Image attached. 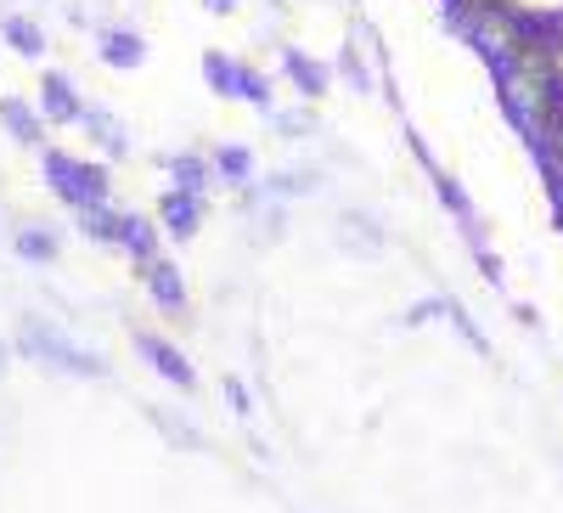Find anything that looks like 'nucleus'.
Instances as JSON below:
<instances>
[{
  "label": "nucleus",
  "mask_w": 563,
  "mask_h": 513,
  "mask_svg": "<svg viewBox=\"0 0 563 513\" xmlns=\"http://www.w3.org/2000/svg\"><path fill=\"white\" fill-rule=\"evenodd\" d=\"M12 350L29 356L34 367L45 372H63V379H108V356L90 350L85 339H74L57 316H40V310H23L18 316V334H12Z\"/></svg>",
  "instance_id": "f257e3e1"
},
{
  "label": "nucleus",
  "mask_w": 563,
  "mask_h": 513,
  "mask_svg": "<svg viewBox=\"0 0 563 513\" xmlns=\"http://www.w3.org/2000/svg\"><path fill=\"white\" fill-rule=\"evenodd\" d=\"M40 175H45V186H52V193H57L74 215H85V209H97V204L113 198V170L97 164V159H74V153H63V148H45V153H40Z\"/></svg>",
  "instance_id": "f03ea898"
},
{
  "label": "nucleus",
  "mask_w": 563,
  "mask_h": 513,
  "mask_svg": "<svg viewBox=\"0 0 563 513\" xmlns=\"http://www.w3.org/2000/svg\"><path fill=\"white\" fill-rule=\"evenodd\" d=\"M203 85L214 90V97H225V102H249V108H260V113L276 108L271 74H260L254 63L220 52V45H209V52H203Z\"/></svg>",
  "instance_id": "7ed1b4c3"
},
{
  "label": "nucleus",
  "mask_w": 563,
  "mask_h": 513,
  "mask_svg": "<svg viewBox=\"0 0 563 513\" xmlns=\"http://www.w3.org/2000/svg\"><path fill=\"white\" fill-rule=\"evenodd\" d=\"M130 339H135V356L147 361L158 379L169 384V390H180V395H198V367L180 356V345L175 339H164V334H153V328H130Z\"/></svg>",
  "instance_id": "20e7f679"
},
{
  "label": "nucleus",
  "mask_w": 563,
  "mask_h": 513,
  "mask_svg": "<svg viewBox=\"0 0 563 513\" xmlns=\"http://www.w3.org/2000/svg\"><path fill=\"white\" fill-rule=\"evenodd\" d=\"M34 108H40L45 124H63V130H68V124H85V108H90V102L79 97V85H74L63 68H45V74H40V90H34Z\"/></svg>",
  "instance_id": "39448f33"
},
{
  "label": "nucleus",
  "mask_w": 563,
  "mask_h": 513,
  "mask_svg": "<svg viewBox=\"0 0 563 513\" xmlns=\"http://www.w3.org/2000/svg\"><path fill=\"white\" fill-rule=\"evenodd\" d=\"M203 215H209V198H192V193L164 186V198L153 209V226H158V238H169V243H192L203 231Z\"/></svg>",
  "instance_id": "423d86ee"
},
{
  "label": "nucleus",
  "mask_w": 563,
  "mask_h": 513,
  "mask_svg": "<svg viewBox=\"0 0 563 513\" xmlns=\"http://www.w3.org/2000/svg\"><path fill=\"white\" fill-rule=\"evenodd\" d=\"M141 276V288H147V299H153V310L158 316H169V321H186V305H192V294H186V276H180V265L175 260H153V265H141L135 271Z\"/></svg>",
  "instance_id": "0eeeda50"
},
{
  "label": "nucleus",
  "mask_w": 563,
  "mask_h": 513,
  "mask_svg": "<svg viewBox=\"0 0 563 513\" xmlns=\"http://www.w3.org/2000/svg\"><path fill=\"white\" fill-rule=\"evenodd\" d=\"M147 52H153V45H147V34H141V29H124V23H102L97 29V57L113 74H135L141 63H147Z\"/></svg>",
  "instance_id": "6e6552de"
},
{
  "label": "nucleus",
  "mask_w": 563,
  "mask_h": 513,
  "mask_svg": "<svg viewBox=\"0 0 563 513\" xmlns=\"http://www.w3.org/2000/svg\"><path fill=\"white\" fill-rule=\"evenodd\" d=\"M0 40H7L18 57H29V63H45V52H52L45 23L34 12H0Z\"/></svg>",
  "instance_id": "1a4fd4ad"
},
{
  "label": "nucleus",
  "mask_w": 563,
  "mask_h": 513,
  "mask_svg": "<svg viewBox=\"0 0 563 513\" xmlns=\"http://www.w3.org/2000/svg\"><path fill=\"white\" fill-rule=\"evenodd\" d=\"M12 254L23 265H57L63 260V238H57V226H45V220H29L12 231Z\"/></svg>",
  "instance_id": "9d476101"
},
{
  "label": "nucleus",
  "mask_w": 563,
  "mask_h": 513,
  "mask_svg": "<svg viewBox=\"0 0 563 513\" xmlns=\"http://www.w3.org/2000/svg\"><path fill=\"white\" fill-rule=\"evenodd\" d=\"M0 130H7L18 148H45V119L29 97H0Z\"/></svg>",
  "instance_id": "9b49d317"
},
{
  "label": "nucleus",
  "mask_w": 563,
  "mask_h": 513,
  "mask_svg": "<svg viewBox=\"0 0 563 513\" xmlns=\"http://www.w3.org/2000/svg\"><path fill=\"white\" fill-rule=\"evenodd\" d=\"M282 74L294 79V90H299L305 102H316L321 90L333 85V68H327V63H316L310 52H299V45H282Z\"/></svg>",
  "instance_id": "f8f14e48"
},
{
  "label": "nucleus",
  "mask_w": 563,
  "mask_h": 513,
  "mask_svg": "<svg viewBox=\"0 0 563 513\" xmlns=\"http://www.w3.org/2000/svg\"><path fill=\"white\" fill-rule=\"evenodd\" d=\"M209 170H214V181L238 186V193L260 181V164H254V148H249V142H220V148L209 153Z\"/></svg>",
  "instance_id": "ddd939ff"
},
{
  "label": "nucleus",
  "mask_w": 563,
  "mask_h": 513,
  "mask_svg": "<svg viewBox=\"0 0 563 513\" xmlns=\"http://www.w3.org/2000/svg\"><path fill=\"white\" fill-rule=\"evenodd\" d=\"M260 186V198H271V204H294V198H316L321 193V170H276V175H260L254 181Z\"/></svg>",
  "instance_id": "4468645a"
},
{
  "label": "nucleus",
  "mask_w": 563,
  "mask_h": 513,
  "mask_svg": "<svg viewBox=\"0 0 563 513\" xmlns=\"http://www.w3.org/2000/svg\"><path fill=\"white\" fill-rule=\"evenodd\" d=\"M85 135H90V142H97L108 159H130V153H135L124 119H119V113H108V108H85Z\"/></svg>",
  "instance_id": "2eb2a0df"
},
{
  "label": "nucleus",
  "mask_w": 563,
  "mask_h": 513,
  "mask_svg": "<svg viewBox=\"0 0 563 513\" xmlns=\"http://www.w3.org/2000/svg\"><path fill=\"white\" fill-rule=\"evenodd\" d=\"M158 164L169 170V186H175V193H192V198H203L209 181H214V170H209L203 153H169V159H158Z\"/></svg>",
  "instance_id": "dca6fc26"
},
{
  "label": "nucleus",
  "mask_w": 563,
  "mask_h": 513,
  "mask_svg": "<svg viewBox=\"0 0 563 513\" xmlns=\"http://www.w3.org/2000/svg\"><path fill=\"white\" fill-rule=\"evenodd\" d=\"M119 249L135 260V271H141V265H153V260H158V226H153L147 215H124V226H119Z\"/></svg>",
  "instance_id": "f3484780"
},
{
  "label": "nucleus",
  "mask_w": 563,
  "mask_h": 513,
  "mask_svg": "<svg viewBox=\"0 0 563 513\" xmlns=\"http://www.w3.org/2000/svg\"><path fill=\"white\" fill-rule=\"evenodd\" d=\"M79 220V231L90 243H108V249H119V226H124V209H113V204H97V209H85V215H74Z\"/></svg>",
  "instance_id": "a211bd4d"
},
{
  "label": "nucleus",
  "mask_w": 563,
  "mask_h": 513,
  "mask_svg": "<svg viewBox=\"0 0 563 513\" xmlns=\"http://www.w3.org/2000/svg\"><path fill=\"white\" fill-rule=\"evenodd\" d=\"M339 243H344L350 254H355V249H366V254H372V249L384 243V231L372 226V215H339Z\"/></svg>",
  "instance_id": "6ab92c4d"
},
{
  "label": "nucleus",
  "mask_w": 563,
  "mask_h": 513,
  "mask_svg": "<svg viewBox=\"0 0 563 513\" xmlns=\"http://www.w3.org/2000/svg\"><path fill=\"white\" fill-rule=\"evenodd\" d=\"M288 238V204H260L254 209V243H282Z\"/></svg>",
  "instance_id": "aec40b11"
},
{
  "label": "nucleus",
  "mask_w": 563,
  "mask_h": 513,
  "mask_svg": "<svg viewBox=\"0 0 563 513\" xmlns=\"http://www.w3.org/2000/svg\"><path fill=\"white\" fill-rule=\"evenodd\" d=\"M271 124L288 135V142H299V135H316V108L305 102V108H294V113H282V108H271Z\"/></svg>",
  "instance_id": "412c9836"
},
{
  "label": "nucleus",
  "mask_w": 563,
  "mask_h": 513,
  "mask_svg": "<svg viewBox=\"0 0 563 513\" xmlns=\"http://www.w3.org/2000/svg\"><path fill=\"white\" fill-rule=\"evenodd\" d=\"M220 395H225V406L238 412V417H254V390H249V379L225 372V379H220Z\"/></svg>",
  "instance_id": "4be33fe9"
},
{
  "label": "nucleus",
  "mask_w": 563,
  "mask_h": 513,
  "mask_svg": "<svg viewBox=\"0 0 563 513\" xmlns=\"http://www.w3.org/2000/svg\"><path fill=\"white\" fill-rule=\"evenodd\" d=\"M153 424H158V429H164V435H169L175 446H192V451L203 446V435H198L192 424H186V417H169V412H153Z\"/></svg>",
  "instance_id": "5701e85b"
},
{
  "label": "nucleus",
  "mask_w": 563,
  "mask_h": 513,
  "mask_svg": "<svg viewBox=\"0 0 563 513\" xmlns=\"http://www.w3.org/2000/svg\"><path fill=\"white\" fill-rule=\"evenodd\" d=\"M339 68H344V74L355 79V90H372V85H366V68H361V57H355V45H344V57H339Z\"/></svg>",
  "instance_id": "b1692460"
},
{
  "label": "nucleus",
  "mask_w": 563,
  "mask_h": 513,
  "mask_svg": "<svg viewBox=\"0 0 563 513\" xmlns=\"http://www.w3.org/2000/svg\"><path fill=\"white\" fill-rule=\"evenodd\" d=\"M203 12H209V18H238L243 0H203Z\"/></svg>",
  "instance_id": "393cba45"
},
{
  "label": "nucleus",
  "mask_w": 563,
  "mask_h": 513,
  "mask_svg": "<svg viewBox=\"0 0 563 513\" xmlns=\"http://www.w3.org/2000/svg\"><path fill=\"white\" fill-rule=\"evenodd\" d=\"M7 361H12V356H7V345H0V379H7Z\"/></svg>",
  "instance_id": "a878e982"
},
{
  "label": "nucleus",
  "mask_w": 563,
  "mask_h": 513,
  "mask_svg": "<svg viewBox=\"0 0 563 513\" xmlns=\"http://www.w3.org/2000/svg\"><path fill=\"white\" fill-rule=\"evenodd\" d=\"M45 7H52V0H45Z\"/></svg>",
  "instance_id": "bb28decb"
}]
</instances>
